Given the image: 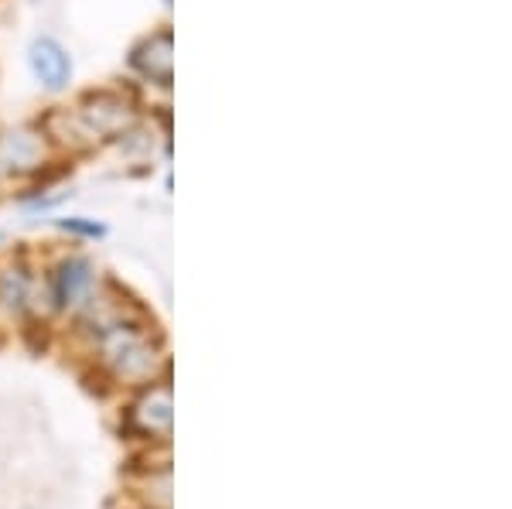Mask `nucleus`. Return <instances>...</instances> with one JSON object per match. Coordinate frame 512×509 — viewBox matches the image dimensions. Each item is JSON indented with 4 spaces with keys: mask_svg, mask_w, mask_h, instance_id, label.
<instances>
[{
    "mask_svg": "<svg viewBox=\"0 0 512 509\" xmlns=\"http://www.w3.org/2000/svg\"><path fill=\"white\" fill-rule=\"evenodd\" d=\"M99 349H103V359L117 369L127 380H137V376H147L158 363L154 356V346L144 339V332L127 322H106L103 332H99Z\"/></svg>",
    "mask_w": 512,
    "mask_h": 509,
    "instance_id": "obj_1",
    "label": "nucleus"
},
{
    "mask_svg": "<svg viewBox=\"0 0 512 509\" xmlns=\"http://www.w3.org/2000/svg\"><path fill=\"white\" fill-rule=\"evenodd\" d=\"M76 113L96 141L99 137H117L134 123V106L117 93H89Z\"/></svg>",
    "mask_w": 512,
    "mask_h": 509,
    "instance_id": "obj_2",
    "label": "nucleus"
},
{
    "mask_svg": "<svg viewBox=\"0 0 512 509\" xmlns=\"http://www.w3.org/2000/svg\"><path fill=\"white\" fill-rule=\"evenodd\" d=\"M130 65H134L144 79H151L168 89L171 79H175V38H171V31L164 28V31L147 35L134 48V55H130Z\"/></svg>",
    "mask_w": 512,
    "mask_h": 509,
    "instance_id": "obj_3",
    "label": "nucleus"
},
{
    "mask_svg": "<svg viewBox=\"0 0 512 509\" xmlns=\"http://www.w3.org/2000/svg\"><path fill=\"white\" fill-rule=\"evenodd\" d=\"M28 62H31V72H35V79L45 89L59 93V89L69 86V79H72V55L65 52V48L55 38H35V41H31Z\"/></svg>",
    "mask_w": 512,
    "mask_h": 509,
    "instance_id": "obj_4",
    "label": "nucleus"
},
{
    "mask_svg": "<svg viewBox=\"0 0 512 509\" xmlns=\"http://www.w3.org/2000/svg\"><path fill=\"white\" fill-rule=\"evenodd\" d=\"M130 421H134L137 431L151 434V438H154V434H158V438H168V434H171V387H168V383L147 390L144 397L137 400Z\"/></svg>",
    "mask_w": 512,
    "mask_h": 509,
    "instance_id": "obj_5",
    "label": "nucleus"
},
{
    "mask_svg": "<svg viewBox=\"0 0 512 509\" xmlns=\"http://www.w3.org/2000/svg\"><path fill=\"white\" fill-rule=\"evenodd\" d=\"M38 161H41V134H35V130L18 127L0 137V164L28 171V168H35Z\"/></svg>",
    "mask_w": 512,
    "mask_h": 509,
    "instance_id": "obj_6",
    "label": "nucleus"
},
{
    "mask_svg": "<svg viewBox=\"0 0 512 509\" xmlns=\"http://www.w3.org/2000/svg\"><path fill=\"white\" fill-rule=\"evenodd\" d=\"M89 284H93V267H89V260L82 257H72L65 260L59 267V274H55V305H76L82 294L89 291Z\"/></svg>",
    "mask_w": 512,
    "mask_h": 509,
    "instance_id": "obj_7",
    "label": "nucleus"
},
{
    "mask_svg": "<svg viewBox=\"0 0 512 509\" xmlns=\"http://www.w3.org/2000/svg\"><path fill=\"white\" fill-rule=\"evenodd\" d=\"M0 298L7 301V308H21L28 301V277L21 270H7L0 277Z\"/></svg>",
    "mask_w": 512,
    "mask_h": 509,
    "instance_id": "obj_8",
    "label": "nucleus"
},
{
    "mask_svg": "<svg viewBox=\"0 0 512 509\" xmlns=\"http://www.w3.org/2000/svg\"><path fill=\"white\" fill-rule=\"evenodd\" d=\"M59 226H62V229H69V233H82V236H103V226L82 223V219H62Z\"/></svg>",
    "mask_w": 512,
    "mask_h": 509,
    "instance_id": "obj_9",
    "label": "nucleus"
}]
</instances>
